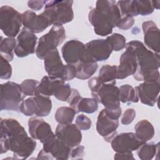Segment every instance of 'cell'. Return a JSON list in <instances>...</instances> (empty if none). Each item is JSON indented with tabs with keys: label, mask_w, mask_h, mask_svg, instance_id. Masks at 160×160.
<instances>
[{
	"label": "cell",
	"mask_w": 160,
	"mask_h": 160,
	"mask_svg": "<svg viewBox=\"0 0 160 160\" xmlns=\"http://www.w3.org/2000/svg\"><path fill=\"white\" fill-rule=\"evenodd\" d=\"M0 144L1 154L11 151L15 159H27L35 150L37 143L16 119L1 118Z\"/></svg>",
	"instance_id": "1"
},
{
	"label": "cell",
	"mask_w": 160,
	"mask_h": 160,
	"mask_svg": "<svg viewBox=\"0 0 160 160\" xmlns=\"http://www.w3.org/2000/svg\"><path fill=\"white\" fill-rule=\"evenodd\" d=\"M136 55L137 70L134 78L138 81H159V54L148 49L141 41L133 40L126 44Z\"/></svg>",
	"instance_id": "2"
},
{
	"label": "cell",
	"mask_w": 160,
	"mask_h": 160,
	"mask_svg": "<svg viewBox=\"0 0 160 160\" xmlns=\"http://www.w3.org/2000/svg\"><path fill=\"white\" fill-rule=\"evenodd\" d=\"M73 1H49L45 4L42 13L48 18L51 25L62 26L74 19Z\"/></svg>",
	"instance_id": "3"
},
{
	"label": "cell",
	"mask_w": 160,
	"mask_h": 160,
	"mask_svg": "<svg viewBox=\"0 0 160 160\" xmlns=\"http://www.w3.org/2000/svg\"><path fill=\"white\" fill-rule=\"evenodd\" d=\"M0 109L20 112L21 102L25 98L20 84L8 81L1 85Z\"/></svg>",
	"instance_id": "4"
},
{
	"label": "cell",
	"mask_w": 160,
	"mask_h": 160,
	"mask_svg": "<svg viewBox=\"0 0 160 160\" xmlns=\"http://www.w3.org/2000/svg\"><path fill=\"white\" fill-rule=\"evenodd\" d=\"M66 39V32L62 26H52L49 31L41 36L38 42L36 54L41 59L51 51L57 49Z\"/></svg>",
	"instance_id": "5"
},
{
	"label": "cell",
	"mask_w": 160,
	"mask_h": 160,
	"mask_svg": "<svg viewBox=\"0 0 160 160\" xmlns=\"http://www.w3.org/2000/svg\"><path fill=\"white\" fill-rule=\"evenodd\" d=\"M52 109L49 96L38 94L23 100L20 106V112L26 116L36 115L38 117L48 116Z\"/></svg>",
	"instance_id": "6"
},
{
	"label": "cell",
	"mask_w": 160,
	"mask_h": 160,
	"mask_svg": "<svg viewBox=\"0 0 160 160\" xmlns=\"http://www.w3.org/2000/svg\"><path fill=\"white\" fill-rule=\"evenodd\" d=\"M22 16L12 7L2 6L0 8V28L5 36L14 38L20 32Z\"/></svg>",
	"instance_id": "7"
},
{
	"label": "cell",
	"mask_w": 160,
	"mask_h": 160,
	"mask_svg": "<svg viewBox=\"0 0 160 160\" xmlns=\"http://www.w3.org/2000/svg\"><path fill=\"white\" fill-rule=\"evenodd\" d=\"M116 82L103 83L96 92H91L92 98L104 108L112 109L120 107L119 90Z\"/></svg>",
	"instance_id": "8"
},
{
	"label": "cell",
	"mask_w": 160,
	"mask_h": 160,
	"mask_svg": "<svg viewBox=\"0 0 160 160\" xmlns=\"http://www.w3.org/2000/svg\"><path fill=\"white\" fill-rule=\"evenodd\" d=\"M62 56L67 64L76 66L80 62H91L86 54L85 44L72 39L65 42L61 48Z\"/></svg>",
	"instance_id": "9"
},
{
	"label": "cell",
	"mask_w": 160,
	"mask_h": 160,
	"mask_svg": "<svg viewBox=\"0 0 160 160\" xmlns=\"http://www.w3.org/2000/svg\"><path fill=\"white\" fill-rule=\"evenodd\" d=\"M86 52L91 62L103 61L108 59L113 49L108 40L94 39L85 44Z\"/></svg>",
	"instance_id": "10"
},
{
	"label": "cell",
	"mask_w": 160,
	"mask_h": 160,
	"mask_svg": "<svg viewBox=\"0 0 160 160\" xmlns=\"http://www.w3.org/2000/svg\"><path fill=\"white\" fill-rule=\"evenodd\" d=\"M111 145L116 152H128L137 150L143 144L134 132L116 134L111 141Z\"/></svg>",
	"instance_id": "11"
},
{
	"label": "cell",
	"mask_w": 160,
	"mask_h": 160,
	"mask_svg": "<svg viewBox=\"0 0 160 160\" xmlns=\"http://www.w3.org/2000/svg\"><path fill=\"white\" fill-rule=\"evenodd\" d=\"M17 44L14 53L17 57L24 58L36 52L35 47L38 38L32 32L22 28L17 37Z\"/></svg>",
	"instance_id": "12"
},
{
	"label": "cell",
	"mask_w": 160,
	"mask_h": 160,
	"mask_svg": "<svg viewBox=\"0 0 160 160\" xmlns=\"http://www.w3.org/2000/svg\"><path fill=\"white\" fill-rule=\"evenodd\" d=\"M56 136L65 144L72 148L82 141L81 129L74 124H59L55 131Z\"/></svg>",
	"instance_id": "13"
},
{
	"label": "cell",
	"mask_w": 160,
	"mask_h": 160,
	"mask_svg": "<svg viewBox=\"0 0 160 160\" xmlns=\"http://www.w3.org/2000/svg\"><path fill=\"white\" fill-rule=\"evenodd\" d=\"M134 89L142 104L153 106L158 99L160 83L159 81H144L136 86Z\"/></svg>",
	"instance_id": "14"
},
{
	"label": "cell",
	"mask_w": 160,
	"mask_h": 160,
	"mask_svg": "<svg viewBox=\"0 0 160 160\" xmlns=\"http://www.w3.org/2000/svg\"><path fill=\"white\" fill-rule=\"evenodd\" d=\"M119 124V120L113 119L108 116L104 108L98 116L96 130L98 134L104 138L105 141L110 142L112 138L117 134L116 131Z\"/></svg>",
	"instance_id": "15"
},
{
	"label": "cell",
	"mask_w": 160,
	"mask_h": 160,
	"mask_svg": "<svg viewBox=\"0 0 160 160\" xmlns=\"http://www.w3.org/2000/svg\"><path fill=\"white\" fill-rule=\"evenodd\" d=\"M88 19L94 27V31L96 34L106 36L112 33L114 26L110 19L96 8H92L89 12Z\"/></svg>",
	"instance_id": "16"
},
{
	"label": "cell",
	"mask_w": 160,
	"mask_h": 160,
	"mask_svg": "<svg viewBox=\"0 0 160 160\" xmlns=\"http://www.w3.org/2000/svg\"><path fill=\"white\" fill-rule=\"evenodd\" d=\"M126 51L120 57L118 66L117 79H123L134 75L137 70L136 55L133 50L126 45Z\"/></svg>",
	"instance_id": "17"
},
{
	"label": "cell",
	"mask_w": 160,
	"mask_h": 160,
	"mask_svg": "<svg viewBox=\"0 0 160 160\" xmlns=\"http://www.w3.org/2000/svg\"><path fill=\"white\" fill-rule=\"evenodd\" d=\"M67 102L76 113L83 112L91 114L96 111L98 108V102L95 99L82 98L76 89H72L71 94Z\"/></svg>",
	"instance_id": "18"
},
{
	"label": "cell",
	"mask_w": 160,
	"mask_h": 160,
	"mask_svg": "<svg viewBox=\"0 0 160 160\" xmlns=\"http://www.w3.org/2000/svg\"><path fill=\"white\" fill-rule=\"evenodd\" d=\"M29 132L33 139L39 140L42 144L54 133L51 126L41 117H31L28 120Z\"/></svg>",
	"instance_id": "19"
},
{
	"label": "cell",
	"mask_w": 160,
	"mask_h": 160,
	"mask_svg": "<svg viewBox=\"0 0 160 160\" xmlns=\"http://www.w3.org/2000/svg\"><path fill=\"white\" fill-rule=\"evenodd\" d=\"M22 16L24 27L34 34L42 32L51 26L49 20L42 12L37 14L31 10H27Z\"/></svg>",
	"instance_id": "20"
},
{
	"label": "cell",
	"mask_w": 160,
	"mask_h": 160,
	"mask_svg": "<svg viewBox=\"0 0 160 160\" xmlns=\"http://www.w3.org/2000/svg\"><path fill=\"white\" fill-rule=\"evenodd\" d=\"M44 69L48 76L62 79L66 65L63 64L57 49L49 51L44 58Z\"/></svg>",
	"instance_id": "21"
},
{
	"label": "cell",
	"mask_w": 160,
	"mask_h": 160,
	"mask_svg": "<svg viewBox=\"0 0 160 160\" xmlns=\"http://www.w3.org/2000/svg\"><path fill=\"white\" fill-rule=\"evenodd\" d=\"M42 149L49 153L54 159H68L70 158L71 148L61 141L54 134L43 143Z\"/></svg>",
	"instance_id": "22"
},
{
	"label": "cell",
	"mask_w": 160,
	"mask_h": 160,
	"mask_svg": "<svg viewBox=\"0 0 160 160\" xmlns=\"http://www.w3.org/2000/svg\"><path fill=\"white\" fill-rule=\"evenodd\" d=\"M145 45L156 53H159L160 32L156 23L152 21H145L142 24Z\"/></svg>",
	"instance_id": "23"
},
{
	"label": "cell",
	"mask_w": 160,
	"mask_h": 160,
	"mask_svg": "<svg viewBox=\"0 0 160 160\" xmlns=\"http://www.w3.org/2000/svg\"><path fill=\"white\" fill-rule=\"evenodd\" d=\"M96 9L106 14L111 19L114 28L117 27L121 18V15L115 1H97Z\"/></svg>",
	"instance_id": "24"
},
{
	"label": "cell",
	"mask_w": 160,
	"mask_h": 160,
	"mask_svg": "<svg viewBox=\"0 0 160 160\" xmlns=\"http://www.w3.org/2000/svg\"><path fill=\"white\" fill-rule=\"evenodd\" d=\"M65 81L59 78H54L49 76H44L38 87L39 94L47 96H53L58 86Z\"/></svg>",
	"instance_id": "25"
},
{
	"label": "cell",
	"mask_w": 160,
	"mask_h": 160,
	"mask_svg": "<svg viewBox=\"0 0 160 160\" xmlns=\"http://www.w3.org/2000/svg\"><path fill=\"white\" fill-rule=\"evenodd\" d=\"M134 129L136 136L143 142L151 140L155 134L152 124L146 119L138 122L134 126Z\"/></svg>",
	"instance_id": "26"
},
{
	"label": "cell",
	"mask_w": 160,
	"mask_h": 160,
	"mask_svg": "<svg viewBox=\"0 0 160 160\" xmlns=\"http://www.w3.org/2000/svg\"><path fill=\"white\" fill-rule=\"evenodd\" d=\"M76 78L81 80L90 78L96 71L98 68L97 62H84L77 64Z\"/></svg>",
	"instance_id": "27"
},
{
	"label": "cell",
	"mask_w": 160,
	"mask_h": 160,
	"mask_svg": "<svg viewBox=\"0 0 160 160\" xmlns=\"http://www.w3.org/2000/svg\"><path fill=\"white\" fill-rule=\"evenodd\" d=\"M17 40L14 38H5L1 37L0 42L1 56H3L9 61H11L14 58L13 51L16 48Z\"/></svg>",
	"instance_id": "28"
},
{
	"label": "cell",
	"mask_w": 160,
	"mask_h": 160,
	"mask_svg": "<svg viewBox=\"0 0 160 160\" xmlns=\"http://www.w3.org/2000/svg\"><path fill=\"white\" fill-rule=\"evenodd\" d=\"M159 143H146L142 144L137 149V154L141 160H151L156 154L158 153Z\"/></svg>",
	"instance_id": "29"
},
{
	"label": "cell",
	"mask_w": 160,
	"mask_h": 160,
	"mask_svg": "<svg viewBox=\"0 0 160 160\" xmlns=\"http://www.w3.org/2000/svg\"><path fill=\"white\" fill-rule=\"evenodd\" d=\"M76 114V111L70 106H62L56 110L54 118L59 124H69L72 123Z\"/></svg>",
	"instance_id": "30"
},
{
	"label": "cell",
	"mask_w": 160,
	"mask_h": 160,
	"mask_svg": "<svg viewBox=\"0 0 160 160\" xmlns=\"http://www.w3.org/2000/svg\"><path fill=\"white\" fill-rule=\"evenodd\" d=\"M118 66L106 64L102 66L99 71V78L103 83L116 82L117 79Z\"/></svg>",
	"instance_id": "31"
},
{
	"label": "cell",
	"mask_w": 160,
	"mask_h": 160,
	"mask_svg": "<svg viewBox=\"0 0 160 160\" xmlns=\"http://www.w3.org/2000/svg\"><path fill=\"white\" fill-rule=\"evenodd\" d=\"M119 99L123 103L138 102V96L134 88L129 84H124L119 88Z\"/></svg>",
	"instance_id": "32"
},
{
	"label": "cell",
	"mask_w": 160,
	"mask_h": 160,
	"mask_svg": "<svg viewBox=\"0 0 160 160\" xmlns=\"http://www.w3.org/2000/svg\"><path fill=\"white\" fill-rule=\"evenodd\" d=\"M116 4L119 9L121 16H137L138 14L136 1H119Z\"/></svg>",
	"instance_id": "33"
},
{
	"label": "cell",
	"mask_w": 160,
	"mask_h": 160,
	"mask_svg": "<svg viewBox=\"0 0 160 160\" xmlns=\"http://www.w3.org/2000/svg\"><path fill=\"white\" fill-rule=\"evenodd\" d=\"M39 82L35 79H28L24 80L20 84L23 94L26 96H34L38 94V87Z\"/></svg>",
	"instance_id": "34"
},
{
	"label": "cell",
	"mask_w": 160,
	"mask_h": 160,
	"mask_svg": "<svg viewBox=\"0 0 160 160\" xmlns=\"http://www.w3.org/2000/svg\"><path fill=\"white\" fill-rule=\"evenodd\" d=\"M106 40H108L111 45L113 51H119L126 47V38L121 34H112L108 36L106 38Z\"/></svg>",
	"instance_id": "35"
},
{
	"label": "cell",
	"mask_w": 160,
	"mask_h": 160,
	"mask_svg": "<svg viewBox=\"0 0 160 160\" xmlns=\"http://www.w3.org/2000/svg\"><path fill=\"white\" fill-rule=\"evenodd\" d=\"M72 92V88L68 83H62L59 86L53 96L59 101H67Z\"/></svg>",
	"instance_id": "36"
},
{
	"label": "cell",
	"mask_w": 160,
	"mask_h": 160,
	"mask_svg": "<svg viewBox=\"0 0 160 160\" xmlns=\"http://www.w3.org/2000/svg\"><path fill=\"white\" fill-rule=\"evenodd\" d=\"M136 1L139 15L147 16L154 11V8L152 1Z\"/></svg>",
	"instance_id": "37"
},
{
	"label": "cell",
	"mask_w": 160,
	"mask_h": 160,
	"mask_svg": "<svg viewBox=\"0 0 160 160\" xmlns=\"http://www.w3.org/2000/svg\"><path fill=\"white\" fill-rule=\"evenodd\" d=\"M12 76V67L9 61L1 56V75L2 79H9Z\"/></svg>",
	"instance_id": "38"
},
{
	"label": "cell",
	"mask_w": 160,
	"mask_h": 160,
	"mask_svg": "<svg viewBox=\"0 0 160 160\" xmlns=\"http://www.w3.org/2000/svg\"><path fill=\"white\" fill-rule=\"evenodd\" d=\"M76 125L81 129L83 131L88 130L91 128L92 125V121L89 118L84 114H79L77 116L75 120Z\"/></svg>",
	"instance_id": "39"
},
{
	"label": "cell",
	"mask_w": 160,
	"mask_h": 160,
	"mask_svg": "<svg viewBox=\"0 0 160 160\" xmlns=\"http://www.w3.org/2000/svg\"><path fill=\"white\" fill-rule=\"evenodd\" d=\"M135 117H136L135 110L132 108L128 109L123 113L121 117V122L124 125H128L134 121Z\"/></svg>",
	"instance_id": "40"
},
{
	"label": "cell",
	"mask_w": 160,
	"mask_h": 160,
	"mask_svg": "<svg viewBox=\"0 0 160 160\" xmlns=\"http://www.w3.org/2000/svg\"><path fill=\"white\" fill-rule=\"evenodd\" d=\"M134 23V19L132 17L121 16L120 21L117 27L120 29L128 30L130 29Z\"/></svg>",
	"instance_id": "41"
},
{
	"label": "cell",
	"mask_w": 160,
	"mask_h": 160,
	"mask_svg": "<svg viewBox=\"0 0 160 160\" xmlns=\"http://www.w3.org/2000/svg\"><path fill=\"white\" fill-rule=\"evenodd\" d=\"M76 76V68L74 65L67 64L66 65L65 72L62 78V80L64 81H71Z\"/></svg>",
	"instance_id": "42"
},
{
	"label": "cell",
	"mask_w": 160,
	"mask_h": 160,
	"mask_svg": "<svg viewBox=\"0 0 160 160\" xmlns=\"http://www.w3.org/2000/svg\"><path fill=\"white\" fill-rule=\"evenodd\" d=\"M84 154V147L78 145L71 148L70 158L71 159H82Z\"/></svg>",
	"instance_id": "43"
},
{
	"label": "cell",
	"mask_w": 160,
	"mask_h": 160,
	"mask_svg": "<svg viewBox=\"0 0 160 160\" xmlns=\"http://www.w3.org/2000/svg\"><path fill=\"white\" fill-rule=\"evenodd\" d=\"M103 84L99 77H92L88 81V86L91 92H96Z\"/></svg>",
	"instance_id": "44"
},
{
	"label": "cell",
	"mask_w": 160,
	"mask_h": 160,
	"mask_svg": "<svg viewBox=\"0 0 160 160\" xmlns=\"http://www.w3.org/2000/svg\"><path fill=\"white\" fill-rule=\"evenodd\" d=\"M104 109L108 116L113 119H119V118L121 115L122 110H121V106L118 108L112 109H109L106 108H104Z\"/></svg>",
	"instance_id": "45"
},
{
	"label": "cell",
	"mask_w": 160,
	"mask_h": 160,
	"mask_svg": "<svg viewBox=\"0 0 160 160\" xmlns=\"http://www.w3.org/2000/svg\"><path fill=\"white\" fill-rule=\"evenodd\" d=\"M47 2L46 1H29L28 2V6L29 8L34 11H39L44 4Z\"/></svg>",
	"instance_id": "46"
},
{
	"label": "cell",
	"mask_w": 160,
	"mask_h": 160,
	"mask_svg": "<svg viewBox=\"0 0 160 160\" xmlns=\"http://www.w3.org/2000/svg\"><path fill=\"white\" fill-rule=\"evenodd\" d=\"M114 159H134L132 152H116L114 156Z\"/></svg>",
	"instance_id": "47"
},
{
	"label": "cell",
	"mask_w": 160,
	"mask_h": 160,
	"mask_svg": "<svg viewBox=\"0 0 160 160\" xmlns=\"http://www.w3.org/2000/svg\"><path fill=\"white\" fill-rule=\"evenodd\" d=\"M37 159H53L54 158L48 152H45L42 149L39 152Z\"/></svg>",
	"instance_id": "48"
},
{
	"label": "cell",
	"mask_w": 160,
	"mask_h": 160,
	"mask_svg": "<svg viewBox=\"0 0 160 160\" xmlns=\"http://www.w3.org/2000/svg\"><path fill=\"white\" fill-rule=\"evenodd\" d=\"M152 3H153V6L154 9H159V6H160V1H152Z\"/></svg>",
	"instance_id": "49"
}]
</instances>
